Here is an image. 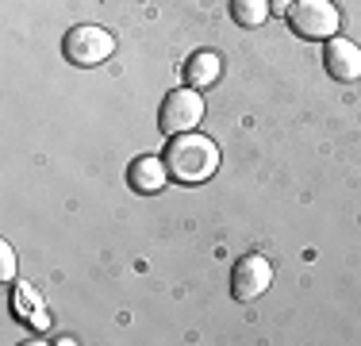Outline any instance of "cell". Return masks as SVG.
<instances>
[{
    "label": "cell",
    "mask_w": 361,
    "mask_h": 346,
    "mask_svg": "<svg viewBox=\"0 0 361 346\" xmlns=\"http://www.w3.org/2000/svg\"><path fill=\"white\" fill-rule=\"evenodd\" d=\"M62 54L70 58L73 66H100L116 54V35L97 28V23H77V28L66 31Z\"/></svg>",
    "instance_id": "obj_2"
},
{
    "label": "cell",
    "mask_w": 361,
    "mask_h": 346,
    "mask_svg": "<svg viewBox=\"0 0 361 346\" xmlns=\"http://www.w3.org/2000/svg\"><path fill=\"white\" fill-rule=\"evenodd\" d=\"M204 119V97L200 89H173L166 100H161L158 112V127L166 135H180V131H196V124Z\"/></svg>",
    "instance_id": "obj_4"
},
{
    "label": "cell",
    "mask_w": 361,
    "mask_h": 346,
    "mask_svg": "<svg viewBox=\"0 0 361 346\" xmlns=\"http://www.w3.org/2000/svg\"><path fill=\"white\" fill-rule=\"evenodd\" d=\"M16 316L20 319H27L31 327H39V331H47V323H50V316L42 311V300L35 297V289L31 285H16Z\"/></svg>",
    "instance_id": "obj_9"
},
{
    "label": "cell",
    "mask_w": 361,
    "mask_h": 346,
    "mask_svg": "<svg viewBox=\"0 0 361 346\" xmlns=\"http://www.w3.org/2000/svg\"><path fill=\"white\" fill-rule=\"evenodd\" d=\"M166 169H169V177H177V185H204L219 169V146L200 131L169 135Z\"/></svg>",
    "instance_id": "obj_1"
},
{
    "label": "cell",
    "mask_w": 361,
    "mask_h": 346,
    "mask_svg": "<svg viewBox=\"0 0 361 346\" xmlns=\"http://www.w3.org/2000/svg\"><path fill=\"white\" fill-rule=\"evenodd\" d=\"M288 23L300 39H334L338 35V8L331 0H292Z\"/></svg>",
    "instance_id": "obj_3"
},
{
    "label": "cell",
    "mask_w": 361,
    "mask_h": 346,
    "mask_svg": "<svg viewBox=\"0 0 361 346\" xmlns=\"http://www.w3.org/2000/svg\"><path fill=\"white\" fill-rule=\"evenodd\" d=\"M269 285H273V266L265 262L262 254H246L235 262V273H231V297L235 300L250 304V300H257Z\"/></svg>",
    "instance_id": "obj_5"
},
{
    "label": "cell",
    "mask_w": 361,
    "mask_h": 346,
    "mask_svg": "<svg viewBox=\"0 0 361 346\" xmlns=\"http://www.w3.org/2000/svg\"><path fill=\"white\" fill-rule=\"evenodd\" d=\"M273 12H288V0H273Z\"/></svg>",
    "instance_id": "obj_12"
},
{
    "label": "cell",
    "mask_w": 361,
    "mask_h": 346,
    "mask_svg": "<svg viewBox=\"0 0 361 346\" xmlns=\"http://www.w3.org/2000/svg\"><path fill=\"white\" fill-rule=\"evenodd\" d=\"M0 277H4V281L16 277V250L8 246V242H0Z\"/></svg>",
    "instance_id": "obj_11"
},
{
    "label": "cell",
    "mask_w": 361,
    "mask_h": 346,
    "mask_svg": "<svg viewBox=\"0 0 361 346\" xmlns=\"http://www.w3.org/2000/svg\"><path fill=\"white\" fill-rule=\"evenodd\" d=\"M166 158H154V154H139V158L127 166V185L135 189V193H161L166 189Z\"/></svg>",
    "instance_id": "obj_7"
},
{
    "label": "cell",
    "mask_w": 361,
    "mask_h": 346,
    "mask_svg": "<svg viewBox=\"0 0 361 346\" xmlns=\"http://www.w3.org/2000/svg\"><path fill=\"white\" fill-rule=\"evenodd\" d=\"M219 77H223V58L216 50H196L185 62V81L192 85V89H212Z\"/></svg>",
    "instance_id": "obj_8"
},
{
    "label": "cell",
    "mask_w": 361,
    "mask_h": 346,
    "mask_svg": "<svg viewBox=\"0 0 361 346\" xmlns=\"http://www.w3.org/2000/svg\"><path fill=\"white\" fill-rule=\"evenodd\" d=\"M323 66L334 81H357L361 77V47H354L350 39H326V50H323Z\"/></svg>",
    "instance_id": "obj_6"
},
{
    "label": "cell",
    "mask_w": 361,
    "mask_h": 346,
    "mask_svg": "<svg viewBox=\"0 0 361 346\" xmlns=\"http://www.w3.org/2000/svg\"><path fill=\"white\" fill-rule=\"evenodd\" d=\"M273 12V0H231V20L238 28H262Z\"/></svg>",
    "instance_id": "obj_10"
}]
</instances>
